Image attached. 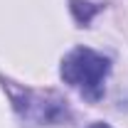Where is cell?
Here are the masks:
<instances>
[{"label": "cell", "instance_id": "cell-1", "mask_svg": "<svg viewBox=\"0 0 128 128\" xmlns=\"http://www.w3.org/2000/svg\"><path fill=\"white\" fill-rule=\"evenodd\" d=\"M111 64L104 54H98L89 47L72 49L62 62V79L79 89L86 98H98L104 94V79L108 74Z\"/></svg>", "mask_w": 128, "mask_h": 128}, {"label": "cell", "instance_id": "cell-2", "mask_svg": "<svg viewBox=\"0 0 128 128\" xmlns=\"http://www.w3.org/2000/svg\"><path fill=\"white\" fill-rule=\"evenodd\" d=\"M89 128H111V126H106V123H94V126H89Z\"/></svg>", "mask_w": 128, "mask_h": 128}]
</instances>
